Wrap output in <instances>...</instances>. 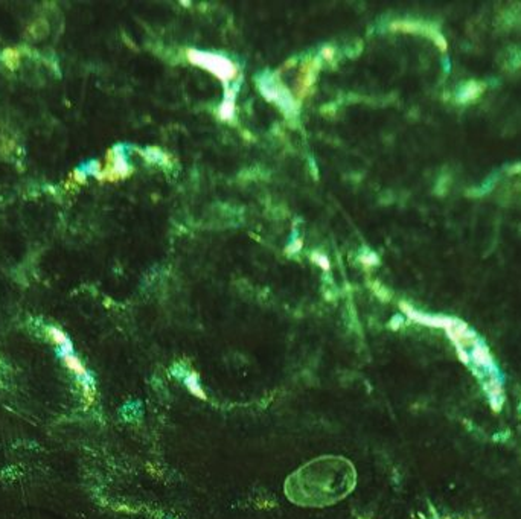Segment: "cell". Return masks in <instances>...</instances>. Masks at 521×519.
Here are the masks:
<instances>
[{"instance_id": "ba28073f", "label": "cell", "mask_w": 521, "mask_h": 519, "mask_svg": "<svg viewBox=\"0 0 521 519\" xmlns=\"http://www.w3.org/2000/svg\"><path fill=\"white\" fill-rule=\"evenodd\" d=\"M0 60L8 70H17L22 60V51L19 48H5L0 54Z\"/></svg>"}, {"instance_id": "3957f363", "label": "cell", "mask_w": 521, "mask_h": 519, "mask_svg": "<svg viewBox=\"0 0 521 519\" xmlns=\"http://www.w3.org/2000/svg\"><path fill=\"white\" fill-rule=\"evenodd\" d=\"M129 174H132V167H129V164L125 158L123 148L117 145V146H113L107 151L102 169L95 179L99 182L114 183V182L126 179Z\"/></svg>"}, {"instance_id": "2e32d148", "label": "cell", "mask_w": 521, "mask_h": 519, "mask_svg": "<svg viewBox=\"0 0 521 519\" xmlns=\"http://www.w3.org/2000/svg\"><path fill=\"white\" fill-rule=\"evenodd\" d=\"M519 411H521V405H519Z\"/></svg>"}, {"instance_id": "277c9868", "label": "cell", "mask_w": 521, "mask_h": 519, "mask_svg": "<svg viewBox=\"0 0 521 519\" xmlns=\"http://www.w3.org/2000/svg\"><path fill=\"white\" fill-rule=\"evenodd\" d=\"M390 29L395 32H404V34H419V35H425L428 37L436 48L442 52H445L448 49V43L447 38L444 37V34L430 23H422V22H412V20H400V22H394L390 23Z\"/></svg>"}, {"instance_id": "8fae6325", "label": "cell", "mask_w": 521, "mask_h": 519, "mask_svg": "<svg viewBox=\"0 0 521 519\" xmlns=\"http://www.w3.org/2000/svg\"><path fill=\"white\" fill-rule=\"evenodd\" d=\"M370 288H372V291L381 298V300H384V301H387L388 298H390V294H388V291L379 283V282H373L372 285H370Z\"/></svg>"}, {"instance_id": "4fadbf2b", "label": "cell", "mask_w": 521, "mask_h": 519, "mask_svg": "<svg viewBox=\"0 0 521 519\" xmlns=\"http://www.w3.org/2000/svg\"><path fill=\"white\" fill-rule=\"evenodd\" d=\"M311 259H313V261H314L317 265L323 267V270H329V262H328V259H326L325 256H320V254H317V253H313Z\"/></svg>"}, {"instance_id": "7a4b0ae2", "label": "cell", "mask_w": 521, "mask_h": 519, "mask_svg": "<svg viewBox=\"0 0 521 519\" xmlns=\"http://www.w3.org/2000/svg\"><path fill=\"white\" fill-rule=\"evenodd\" d=\"M188 58L192 64H198V66L207 69L209 72H212L223 82H230V81L236 79V76H238V67L230 60H227L221 55L189 51Z\"/></svg>"}, {"instance_id": "8992f818", "label": "cell", "mask_w": 521, "mask_h": 519, "mask_svg": "<svg viewBox=\"0 0 521 519\" xmlns=\"http://www.w3.org/2000/svg\"><path fill=\"white\" fill-rule=\"evenodd\" d=\"M403 312L413 321L419 323V324H424V326H428V327H439V329H444V330H448L451 329L459 318L456 317H447V315H434V314H425V312H421L415 308H412L409 303H406V301H401L400 303Z\"/></svg>"}, {"instance_id": "9a60e30c", "label": "cell", "mask_w": 521, "mask_h": 519, "mask_svg": "<svg viewBox=\"0 0 521 519\" xmlns=\"http://www.w3.org/2000/svg\"><path fill=\"white\" fill-rule=\"evenodd\" d=\"M510 174H521V163H516L510 167Z\"/></svg>"}, {"instance_id": "5bb4252c", "label": "cell", "mask_w": 521, "mask_h": 519, "mask_svg": "<svg viewBox=\"0 0 521 519\" xmlns=\"http://www.w3.org/2000/svg\"><path fill=\"white\" fill-rule=\"evenodd\" d=\"M334 55H335V51L332 49V48H323L322 51H320V57H322V60H325V61H332L334 60Z\"/></svg>"}, {"instance_id": "9c48e42d", "label": "cell", "mask_w": 521, "mask_h": 519, "mask_svg": "<svg viewBox=\"0 0 521 519\" xmlns=\"http://www.w3.org/2000/svg\"><path fill=\"white\" fill-rule=\"evenodd\" d=\"M87 177H89V176L85 174V170H84L82 167L73 169V170L70 172V176H69V180L66 182V189H70V186L73 188V186H82V185H85V183H87Z\"/></svg>"}, {"instance_id": "5b68a950", "label": "cell", "mask_w": 521, "mask_h": 519, "mask_svg": "<svg viewBox=\"0 0 521 519\" xmlns=\"http://www.w3.org/2000/svg\"><path fill=\"white\" fill-rule=\"evenodd\" d=\"M320 66H322V61L319 58H314V57H311V58H308L302 63L300 75H299V79L296 84V92H294V99L297 102H300L314 87V82L317 79V73L320 70Z\"/></svg>"}, {"instance_id": "7c38bea8", "label": "cell", "mask_w": 521, "mask_h": 519, "mask_svg": "<svg viewBox=\"0 0 521 519\" xmlns=\"http://www.w3.org/2000/svg\"><path fill=\"white\" fill-rule=\"evenodd\" d=\"M360 261H361L364 265H367V267H373V265L378 264V257H376L373 253H369V254H366V256H360Z\"/></svg>"}, {"instance_id": "6da1fadb", "label": "cell", "mask_w": 521, "mask_h": 519, "mask_svg": "<svg viewBox=\"0 0 521 519\" xmlns=\"http://www.w3.org/2000/svg\"><path fill=\"white\" fill-rule=\"evenodd\" d=\"M49 335H51L52 341L57 344L58 355L63 358L66 366L76 375L78 381L84 387V393L87 396H90L93 392V378L89 372L85 370V367L81 364V361L75 355L73 345H72V341L69 339V336L58 327H49Z\"/></svg>"}, {"instance_id": "30bf717a", "label": "cell", "mask_w": 521, "mask_h": 519, "mask_svg": "<svg viewBox=\"0 0 521 519\" xmlns=\"http://www.w3.org/2000/svg\"><path fill=\"white\" fill-rule=\"evenodd\" d=\"M185 382H186L188 388H189V390H191L192 393H195L198 398H204V393L201 392V387H200V384H198V376H197V373H186Z\"/></svg>"}, {"instance_id": "52a82bcc", "label": "cell", "mask_w": 521, "mask_h": 519, "mask_svg": "<svg viewBox=\"0 0 521 519\" xmlns=\"http://www.w3.org/2000/svg\"><path fill=\"white\" fill-rule=\"evenodd\" d=\"M486 90V84L482 82V81H468L465 84H462L457 93H456V101L459 104H469L472 101H477L479 99Z\"/></svg>"}]
</instances>
